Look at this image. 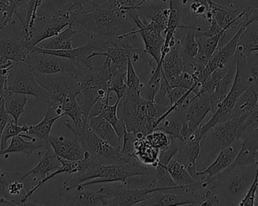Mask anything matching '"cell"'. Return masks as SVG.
I'll list each match as a JSON object with an SVG mask.
<instances>
[{"mask_svg": "<svg viewBox=\"0 0 258 206\" xmlns=\"http://www.w3.org/2000/svg\"><path fill=\"white\" fill-rule=\"evenodd\" d=\"M109 0H76V4L83 6L86 3H91L92 8H96L105 4Z\"/></svg>", "mask_w": 258, "mask_h": 206, "instance_id": "54", "label": "cell"}, {"mask_svg": "<svg viewBox=\"0 0 258 206\" xmlns=\"http://www.w3.org/2000/svg\"><path fill=\"white\" fill-rule=\"evenodd\" d=\"M24 174L0 169V205H6L5 199L12 205H29L26 202Z\"/></svg>", "mask_w": 258, "mask_h": 206, "instance_id": "13", "label": "cell"}, {"mask_svg": "<svg viewBox=\"0 0 258 206\" xmlns=\"http://www.w3.org/2000/svg\"><path fill=\"white\" fill-rule=\"evenodd\" d=\"M25 62L34 75L67 74L75 77L78 68L69 59L33 51Z\"/></svg>", "mask_w": 258, "mask_h": 206, "instance_id": "11", "label": "cell"}, {"mask_svg": "<svg viewBox=\"0 0 258 206\" xmlns=\"http://www.w3.org/2000/svg\"><path fill=\"white\" fill-rule=\"evenodd\" d=\"M27 95L22 94L12 93L6 98L4 102L6 113L14 119L15 123L18 124L20 117L25 111L27 104Z\"/></svg>", "mask_w": 258, "mask_h": 206, "instance_id": "40", "label": "cell"}, {"mask_svg": "<svg viewBox=\"0 0 258 206\" xmlns=\"http://www.w3.org/2000/svg\"><path fill=\"white\" fill-rule=\"evenodd\" d=\"M49 143L59 158L78 161L85 157V150L76 138L68 137L64 134L50 135Z\"/></svg>", "mask_w": 258, "mask_h": 206, "instance_id": "19", "label": "cell"}, {"mask_svg": "<svg viewBox=\"0 0 258 206\" xmlns=\"http://www.w3.org/2000/svg\"><path fill=\"white\" fill-rule=\"evenodd\" d=\"M135 155L140 163L146 166L155 168L159 163V150L153 147L146 137L137 139Z\"/></svg>", "mask_w": 258, "mask_h": 206, "instance_id": "36", "label": "cell"}, {"mask_svg": "<svg viewBox=\"0 0 258 206\" xmlns=\"http://www.w3.org/2000/svg\"><path fill=\"white\" fill-rule=\"evenodd\" d=\"M171 137V136H170ZM183 139L171 137V142L166 148L159 150V163L158 164L166 167L169 162L179 152L183 144Z\"/></svg>", "mask_w": 258, "mask_h": 206, "instance_id": "44", "label": "cell"}, {"mask_svg": "<svg viewBox=\"0 0 258 206\" xmlns=\"http://www.w3.org/2000/svg\"><path fill=\"white\" fill-rule=\"evenodd\" d=\"M223 30L219 34L212 37H206V36H196L199 45V51L196 57V65L192 68V71H199L201 72L209 60L218 49V42L220 38L222 35Z\"/></svg>", "mask_w": 258, "mask_h": 206, "instance_id": "28", "label": "cell"}, {"mask_svg": "<svg viewBox=\"0 0 258 206\" xmlns=\"http://www.w3.org/2000/svg\"><path fill=\"white\" fill-rule=\"evenodd\" d=\"M30 42L21 39V36L0 37V63L11 60L14 63L25 62L33 52Z\"/></svg>", "mask_w": 258, "mask_h": 206, "instance_id": "16", "label": "cell"}, {"mask_svg": "<svg viewBox=\"0 0 258 206\" xmlns=\"http://www.w3.org/2000/svg\"><path fill=\"white\" fill-rule=\"evenodd\" d=\"M6 87L11 94L29 95L47 105L50 104L48 93L36 81L34 74L26 62L15 63L9 71Z\"/></svg>", "mask_w": 258, "mask_h": 206, "instance_id": "7", "label": "cell"}, {"mask_svg": "<svg viewBox=\"0 0 258 206\" xmlns=\"http://www.w3.org/2000/svg\"><path fill=\"white\" fill-rule=\"evenodd\" d=\"M126 86L127 89L132 91V92L141 93V89H142L143 84L141 83L139 77L137 75L134 68L133 61L132 60V56L128 58V66H127L126 74Z\"/></svg>", "mask_w": 258, "mask_h": 206, "instance_id": "48", "label": "cell"}, {"mask_svg": "<svg viewBox=\"0 0 258 206\" xmlns=\"http://www.w3.org/2000/svg\"><path fill=\"white\" fill-rule=\"evenodd\" d=\"M256 164L230 166L212 177L208 188L218 195L220 205H239L255 177Z\"/></svg>", "mask_w": 258, "mask_h": 206, "instance_id": "4", "label": "cell"}, {"mask_svg": "<svg viewBox=\"0 0 258 206\" xmlns=\"http://www.w3.org/2000/svg\"><path fill=\"white\" fill-rule=\"evenodd\" d=\"M258 51V19L245 27L238 42L236 52L248 57Z\"/></svg>", "mask_w": 258, "mask_h": 206, "instance_id": "35", "label": "cell"}, {"mask_svg": "<svg viewBox=\"0 0 258 206\" xmlns=\"http://www.w3.org/2000/svg\"><path fill=\"white\" fill-rule=\"evenodd\" d=\"M105 199L106 205L132 206L139 205L145 202L153 193L157 191H168L167 188L146 187L130 188L126 186H107L100 189Z\"/></svg>", "mask_w": 258, "mask_h": 206, "instance_id": "10", "label": "cell"}, {"mask_svg": "<svg viewBox=\"0 0 258 206\" xmlns=\"http://www.w3.org/2000/svg\"><path fill=\"white\" fill-rule=\"evenodd\" d=\"M240 151L235 161L230 166H247L256 164L258 151V126L248 129L242 139Z\"/></svg>", "mask_w": 258, "mask_h": 206, "instance_id": "24", "label": "cell"}, {"mask_svg": "<svg viewBox=\"0 0 258 206\" xmlns=\"http://www.w3.org/2000/svg\"><path fill=\"white\" fill-rule=\"evenodd\" d=\"M247 66L253 83H258V51L246 57Z\"/></svg>", "mask_w": 258, "mask_h": 206, "instance_id": "51", "label": "cell"}, {"mask_svg": "<svg viewBox=\"0 0 258 206\" xmlns=\"http://www.w3.org/2000/svg\"><path fill=\"white\" fill-rule=\"evenodd\" d=\"M235 58L236 60V72L233 86L228 95L214 112L211 119L205 125L200 127V133L202 139L217 124L226 122L234 117L233 110L236 101L253 84L247 66L246 57L236 52Z\"/></svg>", "mask_w": 258, "mask_h": 206, "instance_id": "6", "label": "cell"}, {"mask_svg": "<svg viewBox=\"0 0 258 206\" xmlns=\"http://www.w3.org/2000/svg\"><path fill=\"white\" fill-rule=\"evenodd\" d=\"M10 118L11 116L6 113V110H5L4 104H3L1 108H0V151H1V141L3 131Z\"/></svg>", "mask_w": 258, "mask_h": 206, "instance_id": "53", "label": "cell"}, {"mask_svg": "<svg viewBox=\"0 0 258 206\" xmlns=\"http://www.w3.org/2000/svg\"><path fill=\"white\" fill-rule=\"evenodd\" d=\"M69 13L52 16H37L31 30L30 44L33 48L58 34L70 25Z\"/></svg>", "mask_w": 258, "mask_h": 206, "instance_id": "14", "label": "cell"}, {"mask_svg": "<svg viewBox=\"0 0 258 206\" xmlns=\"http://www.w3.org/2000/svg\"><path fill=\"white\" fill-rule=\"evenodd\" d=\"M147 140L159 150L166 148L171 142V137L161 130H154L146 136Z\"/></svg>", "mask_w": 258, "mask_h": 206, "instance_id": "49", "label": "cell"}, {"mask_svg": "<svg viewBox=\"0 0 258 206\" xmlns=\"http://www.w3.org/2000/svg\"><path fill=\"white\" fill-rule=\"evenodd\" d=\"M209 9L206 14V19L209 21L212 17L215 18L218 25L222 29L239 28L243 22L245 9L240 14L238 10L230 6H223L215 3L212 0H208Z\"/></svg>", "mask_w": 258, "mask_h": 206, "instance_id": "18", "label": "cell"}, {"mask_svg": "<svg viewBox=\"0 0 258 206\" xmlns=\"http://www.w3.org/2000/svg\"><path fill=\"white\" fill-rule=\"evenodd\" d=\"M181 108L183 114L181 137L183 140L198 130L201 127L205 118L212 112L209 94L205 93L190 99L188 98L183 103Z\"/></svg>", "mask_w": 258, "mask_h": 206, "instance_id": "12", "label": "cell"}, {"mask_svg": "<svg viewBox=\"0 0 258 206\" xmlns=\"http://www.w3.org/2000/svg\"><path fill=\"white\" fill-rule=\"evenodd\" d=\"M203 27L199 24H188L183 38L179 40L180 44V52L182 60L185 66L192 68L196 65V57L199 51V45L196 34L197 31L203 30Z\"/></svg>", "mask_w": 258, "mask_h": 206, "instance_id": "22", "label": "cell"}, {"mask_svg": "<svg viewBox=\"0 0 258 206\" xmlns=\"http://www.w3.org/2000/svg\"><path fill=\"white\" fill-rule=\"evenodd\" d=\"M257 154H258V151H257Z\"/></svg>", "mask_w": 258, "mask_h": 206, "instance_id": "59", "label": "cell"}, {"mask_svg": "<svg viewBox=\"0 0 258 206\" xmlns=\"http://www.w3.org/2000/svg\"><path fill=\"white\" fill-rule=\"evenodd\" d=\"M200 131V128L183 139L181 148L174 157V158L177 159L182 164L186 166L188 172L192 177L196 176L198 172L197 160L201 151L202 140Z\"/></svg>", "mask_w": 258, "mask_h": 206, "instance_id": "17", "label": "cell"}, {"mask_svg": "<svg viewBox=\"0 0 258 206\" xmlns=\"http://www.w3.org/2000/svg\"><path fill=\"white\" fill-rule=\"evenodd\" d=\"M168 108L169 106L147 101L141 96V93L126 89L125 95L119 101L117 114L128 131L135 134L142 133L147 136L156 129L159 119Z\"/></svg>", "mask_w": 258, "mask_h": 206, "instance_id": "3", "label": "cell"}, {"mask_svg": "<svg viewBox=\"0 0 258 206\" xmlns=\"http://www.w3.org/2000/svg\"><path fill=\"white\" fill-rule=\"evenodd\" d=\"M126 72H116L114 74H110V86H109V91L110 92H115L118 100H121V98L125 95L126 91V83H125V80L126 79Z\"/></svg>", "mask_w": 258, "mask_h": 206, "instance_id": "46", "label": "cell"}, {"mask_svg": "<svg viewBox=\"0 0 258 206\" xmlns=\"http://www.w3.org/2000/svg\"><path fill=\"white\" fill-rule=\"evenodd\" d=\"M97 43L93 41L89 40L87 43L78 48H71V49L65 50H50L45 49L39 46H35L33 51L35 52L44 53V54H52V55L58 56L63 58L69 59L72 60L77 67L79 66H86L88 68L94 67L92 59L90 58L91 54L95 51H100Z\"/></svg>", "mask_w": 258, "mask_h": 206, "instance_id": "15", "label": "cell"}, {"mask_svg": "<svg viewBox=\"0 0 258 206\" xmlns=\"http://www.w3.org/2000/svg\"><path fill=\"white\" fill-rule=\"evenodd\" d=\"M119 101L118 100L113 105H110V101H99L92 108L90 113L91 116H101V117L108 121L114 129L116 130L118 135L120 137L122 140L124 135V131H125V125L123 121L119 119L117 114L118 105H119Z\"/></svg>", "mask_w": 258, "mask_h": 206, "instance_id": "27", "label": "cell"}, {"mask_svg": "<svg viewBox=\"0 0 258 206\" xmlns=\"http://www.w3.org/2000/svg\"><path fill=\"white\" fill-rule=\"evenodd\" d=\"M256 162H257V169H256L255 177H254V181L251 184V187L248 189L245 194V197L241 201L239 205L245 206L255 205L256 202V193L258 189V154L256 156Z\"/></svg>", "mask_w": 258, "mask_h": 206, "instance_id": "50", "label": "cell"}, {"mask_svg": "<svg viewBox=\"0 0 258 206\" xmlns=\"http://www.w3.org/2000/svg\"><path fill=\"white\" fill-rule=\"evenodd\" d=\"M29 125H18V124L15 123L14 119L12 117L9 119V122L5 126L4 130L3 131L1 141V150L6 149L8 141L12 139L15 136L19 135L22 133L28 132Z\"/></svg>", "mask_w": 258, "mask_h": 206, "instance_id": "45", "label": "cell"}, {"mask_svg": "<svg viewBox=\"0 0 258 206\" xmlns=\"http://www.w3.org/2000/svg\"><path fill=\"white\" fill-rule=\"evenodd\" d=\"M51 145L48 142H44L40 139L33 137L29 141H26L25 138L19 135L15 136L12 138L10 145L6 149L0 151V157H9V154L14 153H22L27 156H31L33 153L36 150L45 148L48 149Z\"/></svg>", "mask_w": 258, "mask_h": 206, "instance_id": "26", "label": "cell"}, {"mask_svg": "<svg viewBox=\"0 0 258 206\" xmlns=\"http://www.w3.org/2000/svg\"><path fill=\"white\" fill-rule=\"evenodd\" d=\"M162 62L157 64L156 69L152 71L151 77L147 84L143 86L141 91V96L147 101H156V96L160 89L162 80Z\"/></svg>", "mask_w": 258, "mask_h": 206, "instance_id": "41", "label": "cell"}, {"mask_svg": "<svg viewBox=\"0 0 258 206\" xmlns=\"http://www.w3.org/2000/svg\"><path fill=\"white\" fill-rule=\"evenodd\" d=\"M236 72V60L233 59L230 63V68L227 74L222 77L215 87V91L209 95L212 112L214 113L218 108L223 100L227 97L233 86Z\"/></svg>", "mask_w": 258, "mask_h": 206, "instance_id": "32", "label": "cell"}, {"mask_svg": "<svg viewBox=\"0 0 258 206\" xmlns=\"http://www.w3.org/2000/svg\"><path fill=\"white\" fill-rule=\"evenodd\" d=\"M123 9L128 12V16L132 21L138 27V30H134L128 33L122 35L120 39L129 38V36H135L139 33L144 40V51L147 54L151 55L153 60L159 64L160 61L161 54H162V47L165 43V38L162 36V32L158 30L151 23H146L140 18L139 14L136 9L131 7L129 5L125 4L123 0Z\"/></svg>", "mask_w": 258, "mask_h": 206, "instance_id": "8", "label": "cell"}, {"mask_svg": "<svg viewBox=\"0 0 258 206\" xmlns=\"http://www.w3.org/2000/svg\"><path fill=\"white\" fill-rule=\"evenodd\" d=\"M61 166L58 157L54 154L51 147L47 149L46 152L41 157L37 166L24 174V178L33 177L38 181L46 178L51 172H54Z\"/></svg>", "mask_w": 258, "mask_h": 206, "instance_id": "31", "label": "cell"}, {"mask_svg": "<svg viewBox=\"0 0 258 206\" xmlns=\"http://www.w3.org/2000/svg\"><path fill=\"white\" fill-rule=\"evenodd\" d=\"M258 83H254L238 98L233 108V116L252 111L257 107Z\"/></svg>", "mask_w": 258, "mask_h": 206, "instance_id": "37", "label": "cell"}, {"mask_svg": "<svg viewBox=\"0 0 258 206\" xmlns=\"http://www.w3.org/2000/svg\"><path fill=\"white\" fill-rule=\"evenodd\" d=\"M242 139H238L229 146L226 147L217 156L214 161L203 171H198L209 177L216 176L221 172L230 167L232 163L235 161L241 146H242Z\"/></svg>", "mask_w": 258, "mask_h": 206, "instance_id": "23", "label": "cell"}, {"mask_svg": "<svg viewBox=\"0 0 258 206\" xmlns=\"http://www.w3.org/2000/svg\"><path fill=\"white\" fill-rule=\"evenodd\" d=\"M183 125V110L180 107V108L176 109L172 113L167 116V117L157 125L155 130H161L167 133L171 137L183 139L181 137Z\"/></svg>", "mask_w": 258, "mask_h": 206, "instance_id": "39", "label": "cell"}, {"mask_svg": "<svg viewBox=\"0 0 258 206\" xmlns=\"http://www.w3.org/2000/svg\"><path fill=\"white\" fill-rule=\"evenodd\" d=\"M257 107H258V102H257Z\"/></svg>", "mask_w": 258, "mask_h": 206, "instance_id": "58", "label": "cell"}, {"mask_svg": "<svg viewBox=\"0 0 258 206\" xmlns=\"http://www.w3.org/2000/svg\"><path fill=\"white\" fill-rule=\"evenodd\" d=\"M62 117H63V115L59 113L56 107L48 106V109L44 113L43 119L36 125H29L27 134L49 143L50 134L53 125Z\"/></svg>", "mask_w": 258, "mask_h": 206, "instance_id": "29", "label": "cell"}, {"mask_svg": "<svg viewBox=\"0 0 258 206\" xmlns=\"http://www.w3.org/2000/svg\"><path fill=\"white\" fill-rule=\"evenodd\" d=\"M69 15L70 25L80 28L83 36L97 43L101 50L124 47L128 38L121 39L120 36L135 30L128 12L123 9V1L120 0H109L89 10L77 5Z\"/></svg>", "mask_w": 258, "mask_h": 206, "instance_id": "1", "label": "cell"}, {"mask_svg": "<svg viewBox=\"0 0 258 206\" xmlns=\"http://www.w3.org/2000/svg\"><path fill=\"white\" fill-rule=\"evenodd\" d=\"M120 1H123V0H120Z\"/></svg>", "mask_w": 258, "mask_h": 206, "instance_id": "57", "label": "cell"}, {"mask_svg": "<svg viewBox=\"0 0 258 206\" xmlns=\"http://www.w3.org/2000/svg\"><path fill=\"white\" fill-rule=\"evenodd\" d=\"M77 140L80 142L85 151L89 152L92 158L103 164H121L132 160L122 155L121 148L113 146L98 137L89 125Z\"/></svg>", "mask_w": 258, "mask_h": 206, "instance_id": "9", "label": "cell"}, {"mask_svg": "<svg viewBox=\"0 0 258 206\" xmlns=\"http://www.w3.org/2000/svg\"><path fill=\"white\" fill-rule=\"evenodd\" d=\"M110 60L106 57L105 61L99 67L88 68L79 66L75 75L80 86L82 97V107L85 114L89 118L94 106L99 101H110Z\"/></svg>", "mask_w": 258, "mask_h": 206, "instance_id": "5", "label": "cell"}, {"mask_svg": "<svg viewBox=\"0 0 258 206\" xmlns=\"http://www.w3.org/2000/svg\"><path fill=\"white\" fill-rule=\"evenodd\" d=\"M77 33L78 32L74 29V26L69 25L58 34L43 41L40 45L36 46L50 50L71 49L73 48V41L83 36V33L77 34Z\"/></svg>", "mask_w": 258, "mask_h": 206, "instance_id": "34", "label": "cell"}, {"mask_svg": "<svg viewBox=\"0 0 258 206\" xmlns=\"http://www.w3.org/2000/svg\"><path fill=\"white\" fill-rule=\"evenodd\" d=\"M160 62H162V70L165 77L171 86L185 70L189 69L192 71L190 68L186 67L183 63L180 56L179 40L177 41L174 46L170 48L169 51Z\"/></svg>", "mask_w": 258, "mask_h": 206, "instance_id": "25", "label": "cell"}, {"mask_svg": "<svg viewBox=\"0 0 258 206\" xmlns=\"http://www.w3.org/2000/svg\"><path fill=\"white\" fill-rule=\"evenodd\" d=\"M188 90L189 89H183V88L180 87L171 88L169 92H168V95H167V97L169 98L170 107L174 105V104H176L180 99H182V98L186 95Z\"/></svg>", "mask_w": 258, "mask_h": 206, "instance_id": "52", "label": "cell"}, {"mask_svg": "<svg viewBox=\"0 0 258 206\" xmlns=\"http://www.w3.org/2000/svg\"><path fill=\"white\" fill-rule=\"evenodd\" d=\"M76 6V0H44L38 9L37 16L66 15Z\"/></svg>", "mask_w": 258, "mask_h": 206, "instance_id": "38", "label": "cell"}, {"mask_svg": "<svg viewBox=\"0 0 258 206\" xmlns=\"http://www.w3.org/2000/svg\"><path fill=\"white\" fill-rule=\"evenodd\" d=\"M180 187L177 190H174L177 192L174 193H165L164 191L155 192L145 202L139 205H192L190 198L186 193L182 191Z\"/></svg>", "mask_w": 258, "mask_h": 206, "instance_id": "30", "label": "cell"}, {"mask_svg": "<svg viewBox=\"0 0 258 206\" xmlns=\"http://www.w3.org/2000/svg\"><path fill=\"white\" fill-rule=\"evenodd\" d=\"M255 205H258V201H257H257H256Z\"/></svg>", "mask_w": 258, "mask_h": 206, "instance_id": "55", "label": "cell"}, {"mask_svg": "<svg viewBox=\"0 0 258 206\" xmlns=\"http://www.w3.org/2000/svg\"><path fill=\"white\" fill-rule=\"evenodd\" d=\"M105 52L95 51L91 54L90 58L93 59L96 56H105L110 60V74L116 72H126L129 57L135 52L141 51V48H134L130 43L122 46H112L106 48Z\"/></svg>", "mask_w": 258, "mask_h": 206, "instance_id": "21", "label": "cell"}, {"mask_svg": "<svg viewBox=\"0 0 258 206\" xmlns=\"http://www.w3.org/2000/svg\"><path fill=\"white\" fill-rule=\"evenodd\" d=\"M165 168L177 186L188 185L194 180V177L189 173L186 166L174 157Z\"/></svg>", "mask_w": 258, "mask_h": 206, "instance_id": "43", "label": "cell"}, {"mask_svg": "<svg viewBox=\"0 0 258 206\" xmlns=\"http://www.w3.org/2000/svg\"><path fill=\"white\" fill-rule=\"evenodd\" d=\"M148 1H151V0H148ZM148 1H147V2H148Z\"/></svg>", "mask_w": 258, "mask_h": 206, "instance_id": "56", "label": "cell"}, {"mask_svg": "<svg viewBox=\"0 0 258 206\" xmlns=\"http://www.w3.org/2000/svg\"><path fill=\"white\" fill-rule=\"evenodd\" d=\"M67 205H106L103 193L101 190L97 192L85 191L84 190H77L75 196L67 202Z\"/></svg>", "mask_w": 258, "mask_h": 206, "instance_id": "42", "label": "cell"}, {"mask_svg": "<svg viewBox=\"0 0 258 206\" xmlns=\"http://www.w3.org/2000/svg\"><path fill=\"white\" fill-rule=\"evenodd\" d=\"M129 6L138 11L143 21H147L149 20V21L146 23H151L158 30L164 33L166 29L168 18H169V5L165 3H160V4L150 3V4L145 5V3H144L139 6H134L132 5H129Z\"/></svg>", "mask_w": 258, "mask_h": 206, "instance_id": "20", "label": "cell"}, {"mask_svg": "<svg viewBox=\"0 0 258 206\" xmlns=\"http://www.w3.org/2000/svg\"><path fill=\"white\" fill-rule=\"evenodd\" d=\"M89 125L94 132L103 140L116 148L122 147V140L118 135L113 125L101 116L98 115L89 117Z\"/></svg>", "mask_w": 258, "mask_h": 206, "instance_id": "33", "label": "cell"}, {"mask_svg": "<svg viewBox=\"0 0 258 206\" xmlns=\"http://www.w3.org/2000/svg\"><path fill=\"white\" fill-rule=\"evenodd\" d=\"M258 126V107L252 111L234 116L211 128L201 140L197 170H204L226 147L242 139L245 131Z\"/></svg>", "mask_w": 258, "mask_h": 206, "instance_id": "2", "label": "cell"}, {"mask_svg": "<svg viewBox=\"0 0 258 206\" xmlns=\"http://www.w3.org/2000/svg\"><path fill=\"white\" fill-rule=\"evenodd\" d=\"M137 139L138 137L135 133L129 131L126 128H125L121 147V154L125 158H135V142Z\"/></svg>", "mask_w": 258, "mask_h": 206, "instance_id": "47", "label": "cell"}]
</instances>
